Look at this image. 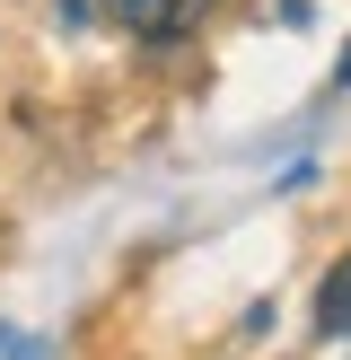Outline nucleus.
<instances>
[{"mask_svg": "<svg viewBox=\"0 0 351 360\" xmlns=\"http://www.w3.org/2000/svg\"><path fill=\"white\" fill-rule=\"evenodd\" d=\"M202 9H211V0H105V18L132 27L140 44H185V35L202 27Z\"/></svg>", "mask_w": 351, "mask_h": 360, "instance_id": "nucleus-1", "label": "nucleus"}, {"mask_svg": "<svg viewBox=\"0 0 351 360\" xmlns=\"http://www.w3.org/2000/svg\"><path fill=\"white\" fill-rule=\"evenodd\" d=\"M316 326H325V334H351V255L333 264L325 290H316Z\"/></svg>", "mask_w": 351, "mask_h": 360, "instance_id": "nucleus-2", "label": "nucleus"}, {"mask_svg": "<svg viewBox=\"0 0 351 360\" xmlns=\"http://www.w3.org/2000/svg\"><path fill=\"white\" fill-rule=\"evenodd\" d=\"M333 79H343V88H351V53H343V70H333Z\"/></svg>", "mask_w": 351, "mask_h": 360, "instance_id": "nucleus-3", "label": "nucleus"}]
</instances>
